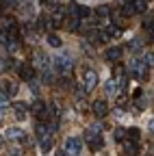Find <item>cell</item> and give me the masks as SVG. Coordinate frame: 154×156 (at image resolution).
<instances>
[{"label": "cell", "mask_w": 154, "mask_h": 156, "mask_svg": "<svg viewBox=\"0 0 154 156\" xmlns=\"http://www.w3.org/2000/svg\"><path fill=\"white\" fill-rule=\"evenodd\" d=\"M85 141L89 143L91 152H98V150L102 147V139H100V132H98V128H95V126L85 132Z\"/></svg>", "instance_id": "cell-1"}, {"label": "cell", "mask_w": 154, "mask_h": 156, "mask_svg": "<svg viewBox=\"0 0 154 156\" xmlns=\"http://www.w3.org/2000/svg\"><path fill=\"white\" fill-rule=\"evenodd\" d=\"M83 150V139L81 136H67L65 139V152L67 156H78Z\"/></svg>", "instance_id": "cell-2"}, {"label": "cell", "mask_w": 154, "mask_h": 156, "mask_svg": "<svg viewBox=\"0 0 154 156\" xmlns=\"http://www.w3.org/2000/svg\"><path fill=\"white\" fill-rule=\"evenodd\" d=\"M54 69L56 72H63V74H67L72 69V58H70L67 52H63V54H59L54 58Z\"/></svg>", "instance_id": "cell-3"}, {"label": "cell", "mask_w": 154, "mask_h": 156, "mask_svg": "<svg viewBox=\"0 0 154 156\" xmlns=\"http://www.w3.org/2000/svg\"><path fill=\"white\" fill-rule=\"evenodd\" d=\"M5 136L9 141H17V143H24L26 141V134H24V130H20V128H7L5 130Z\"/></svg>", "instance_id": "cell-4"}, {"label": "cell", "mask_w": 154, "mask_h": 156, "mask_svg": "<svg viewBox=\"0 0 154 156\" xmlns=\"http://www.w3.org/2000/svg\"><path fill=\"white\" fill-rule=\"evenodd\" d=\"M83 80H85V89H87V91H93L95 87H98V72H93V69H87Z\"/></svg>", "instance_id": "cell-5"}, {"label": "cell", "mask_w": 154, "mask_h": 156, "mask_svg": "<svg viewBox=\"0 0 154 156\" xmlns=\"http://www.w3.org/2000/svg\"><path fill=\"white\" fill-rule=\"evenodd\" d=\"M128 69H130V74H134V78H137V80H141V78L145 76V72H148V65L141 63V61H132Z\"/></svg>", "instance_id": "cell-6"}, {"label": "cell", "mask_w": 154, "mask_h": 156, "mask_svg": "<svg viewBox=\"0 0 154 156\" xmlns=\"http://www.w3.org/2000/svg\"><path fill=\"white\" fill-rule=\"evenodd\" d=\"M65 9H67V13L74 15V17H87V15H89V9H87V7H81V5H76V2H70Z\"/></svg>", "instance_id": "cell-7"}, {"label": "cell", "mask_w": 154, "mask_h": 156, "mask_svg": "<svg viewBox=\"0 0 154 156\" xmlns=\"http://www.w3.org/2000/svg\"><path fill=\"white\" fill-rule=\"evenodd\" d=\"M122 54H124V50H122L120 46H113V48L106 50V61L115 63V61H120V58H122Z\"/></svg>", "instance_id": "cell-8"}, {"label": "cell", "mask_w": 154, "mask_h": 156, "mask_svg": "<svg viewBox=\"0 0 154 156\" xmlns=\"http://www.w3.org/2000/svg\"><path fill=\"white\" fill-rule=\"evenodd\" d=\"M20 78H22V80H26V83H30L33 78H35V69H33L28 63L20 65Z\"/></svg>", "instance_id": "cell-9"}, {"label": "cell", "mask_w": 154, "mask_h": 156, "mask_svg": "<svg viewBox=\"0 0 154 156\" xmlns=\"http://www.w3.org/2000/svg\"><path fill=\"white\" fill-rule=\"evenodd\" d=\"M13 113H15V117H17V119H26V113H28V106L24 104V102H15L13 104Z\"/></svg>", "instance_id": "cell-10"}, {"label": "cell", "mask_w": 154, "mask_h": 156, "mask_svg": "<svg viewBox=\"0 0 154 156\" xmlns=\"http://www.w3.org/2000/svg\"><path fill=\"white\" fill-rule=\"evenodd\" d=\"M91 108H93V113L98 115V117H104V115L109 113V106H106V102H104V100H95Z\"/></svg>", "instance_id": "cell-11"}, {"label": "cell", "mask_w": 154, "mask_h": 156, "mask_svg": "<svg viewBox=\"0 0 154 156\" xmlns=\"http://www.w3.org/2000/svg\"><path fill=\"white\" fill-rule=\"evenodd\" d=\"M117 78H111V80H106V85H104V93L109 95V98H113L115 93H117Z\"/></svg>", "instance_id": "cell-12"}, {"label": "cell", "mask_w": 154, "mask_h": 156, "mask_svg": "<svg viewBox=\"0 0 154 156\" xmlns=\"http://www.w3.org/2000/svg\"><path fill=\"white\" fill-rule=\"evenodd\" d=\"M30 111H33V115H37V117H44V115H46V104H44L41 100H35L33 106H30Z\"/></svg>", "instance_id": "cell-13"}, {"label": "cell", "mask_w": 154, "mask_h": 156, "mask_svg": "<svg viewBox=\"0 0 154 156\" xmlns=\"http://www.w3.org/2000/svg\"><path fill=\"white\" fill-rule=\"evenodd\" d=\"M124 152H126L128 156H134V154H137V143H134L132 139L126 141V143H124Z\"/></svg>", "instance_id": "cell-14"}, {"label": "cell", "mask_w": 154, "mask_h": 156, "mask_svg": "<svg viewBox=\"0 0 154 156\" xmlns=\"http://www.w3.org/2000/svg\"><path fill=\"white\" fill-rule=\"evenodd\" d=\"M2 89H5V91H7L9 95H13V93L17 91V85H15L13 80H5V87H2Z\"/></svg>", "instance_id": "cell-15"}, {"label": "cell", "mask_w": 154, "mask_h": 156, "mask_svg": "<svg viewBox=\"0 0 154 156\" xmlns=\"http://www.w3.org/2000/svg\"><path fill=\"white\" fill-rule=\"evenodd\" d=\"M48 44L52 48H61V37L59 35H48Z\"/></svg>", "instance_id": "cell-16"}, {"label": "cell", "mask_w": 154, "mask_h": 156, "mask_svg": "<svg viewBox=\"0 0 154 156\" xmlns=\"http://www.w3.org/2000/svg\"><path fill=\"white\" fill-rule=\"evenodd\" d=\"M132 7H134V13H143L145 11V0H132Z\"/></svg>", "instance_id": "cell-17"}, {"label": "cell", "mask_w": 154, "mask_h": 156, "mask_svg": "<svg viewBox=\"0 0 154 156\" xmlns=\"http://www.w3.org/2000/svg\"><path fill=\"white\" fill-rule=\"evenodd\" d=\"M109 15H111V9H109V7H104V5H102V7H100V9H98V17H100V20H106V17H109Z\"/></svg>", "instance_id": "cell-18"}, {"label": "cell", "mask_w": 154, "mask_h": 156, "mask_svg": "<svg viewBox=\"0 0 154 156\" xmlns=\"http://www.w3.org/2000/svg\"><path fill=\"white\" fill-rule=\"evenodd\" d=\"M143 61H145V65H148V67H154V54H152V52H145Z\"/></svg>", "instance_id": "cell-19"}, {"label": "cell", "mask_w": 154, "mask_h": 156, "mask_svg": "<svg viewBox=\"0 0 154 156\" xmlns=\"http://www.w3.org/2000/svg\"><path fill=\"white\" fill-rule=\"evenodd\" d=\"M128 139L137 141V139H139V128H130V130H128Z\"/></svg>", "instance_id": "cell-20"}, {"label": "cell", "mask_w": 154, "mask_h": 156, "mask_svg": "<svg viewBox=\"0 0 154 156\" xmlns=\"http://www.w3.org/2000/svg\"><path fill=\"white\" fill-rule=\"evenodd\" d=\"M124 136H126V130H124V128H117V130H115V139H117V141H124Z\"/></svg>", "instance_id": "cell-21"}, {"label": "cell", "mask_w": 154, "mask_h": 156, "mask_svg": "<svg viewBox=\"0 0 154 156\" xmlns=\"http://www.w3.org/2000/svg\"><path fill=\"white\" fill-rule=\"evenodd\" d=\"M50 147H52V141L48 139V141H41V152L46 154V152H50Z\"/></svg>", "instance_id": "cell-22"}, {"label": "cell", "mask_w": 154, "mask_h": 156, "mask_svg": "<svg viewBox=\"0 0 154 156\" xmlns=\"http://www.w3.org/2000/svg\"><path fill=\"white\" fill-rule=\"evenodd\" d=\"M143 26L152 30V28H154V20H152V17H148V20H145V22H143Z\"/></svg>", "instance_id": "cell-23"}, {"label": "cell", "mask_w": 154, "mask_h": 156, "mask_svg": "<svg viewBox=\"0 0 154 156\" xmlns=\"http://www.w3.org/2000/svg\"><path fill=\"white\" fill-rule=\"evenodd\" d=\"M44 17H39V20H37V22H35V26H37V30H44Z\"/></svg>", "instance_id": "cell-24"}, {"label": "cell", "mask_w": 154, "mask_h": 156, "mask_svg": "<svg viewBox=\"0 0 154 156\" xmlns=\"http://www.w3.org/2000/svg\"><path fill=\"white\" fill-rule=\"evenodd\" d=\"M134 102H137L139 108H145V100H143V98H134Z\"/></svg>", "instance_id": "cell-25"}, {"label": "cell", "mask_w": 154, "mask_h": 156, "mask_svg": "<svg viewBox=\"0 0 154 156\" xmlns=\"http://www.w3.org/2000/svg\"><path fill=\"white\" fill-rule=\"evenodd\" d=\"M122 74H124V67H122V65H117V67H115V78H120Z\"/></svg>", "instance_id": "cell-26"}, {"label": "cell", "mask_w": 154, "mask_h": 156, "mask_svg": "<svg viewBox=\"0 0 154 156\" xmlns=\"http://www.w3.org/2000/svg\"><path fill=\"white\" fill-rule=\"evenodd\" d=\"M148 128H150V132H154V119H150V124H148Z\"/></svg>", "instance_id": "cell-27"}, {"label": "cell", "mask_w": 154, "mask_h": 156, "mask_svg": "<svg viewBox=\"0 0 154 156\" xmlns=\"http://www.w3.org/2000/svg\"><path fill=\"white\" fill-rule=\"evenodd\" d=\"M56 156H67V152H61V150H59V152H56Z\"/></svg>", "instance_id": "cell-28"}, {"label": "cell", "mask_w": 154, "mask_h": 156, "mask_svg": "<svg viewBox=\"0 0 154 156\" xmlns=\"http://www.w3.org/2000/svg\"><path fill=\"white\" fill-rule=\"evenodd\" d=\"M150 41L154 44V28H152V35H150Z\"/></svg>", "instance_id": "cell-29"}, {"label": "cell", "mask_w": 154, "mask_h": 156, "mask_svg": "<svg viewBox=\"0 0 154 156\" xmlns=\"http://www.w3.org/2000/svg\"><path fill=\"white\" fill-rule=\"evenodd\" d=\"M148 156H150V154H148Z\"/></svg>", "instance_id": "cell-30"}]
</instances>
